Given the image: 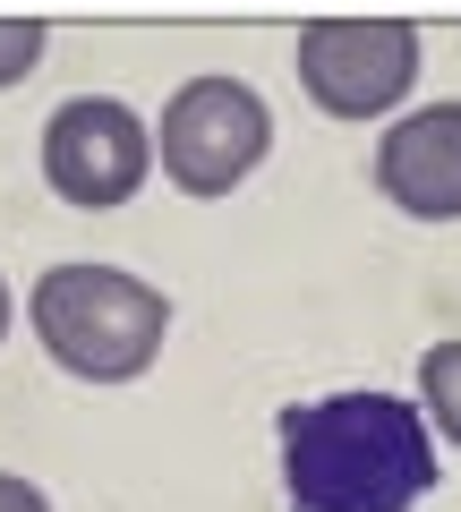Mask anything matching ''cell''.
<instances>
[{"label": "cell", "mask_w": 461, "mask_h": 512, "mask_svg": "<svg viewBox=\"0 0 461 512\" xmlns=\"http://www.w3.org/2000/svg\"><path fill=\"white\" fill-rule=\"evenodd\" d=\"M265 146H274V111L248 77H188L154 128V154L188 197H231L265 163Z\"/></svg>", "instance_id": "cell-3"}, {"label": "cell", "mask_w": 461, "mask_h": 512, "mask_svg": "<svg viewBox=\"0 0 461 512\" xmlns=\"http://www.w3.org/2000/svg\"><path fill=\"white\" fill-rule=\"evenodd\" d=\"M26 316H35V342L52 350V367L86 384L146 376L171 333V299L129 265H52L26 299Z\"/></svg>", "instance_id": "cell-2"}, {"label": "cell", "mask_w": 461, "mask_h": 512, "mask_svg": "<svg viewBox=\"0 0 461 512\" xmlns=\"http://www.w3.org/2000/svg\"><path fill=\"white\" fill-rule=\"evenodd\" d=\"M419 419H427V436L461 444V342H436L419 359Z\"/></svg>", "instance_id": "cell-7"}, {"label": "cell", "mask_w": 461, "mask_h": 512, "mask_svg": "<svg viewBox=\"0 0 461 512\" xmlns=\"http://www.w3.org/2000/svg\"><path fill=\"white\" fill-rule=\"evenodd\" d=\"M0 342H9V282H0Z\"/></svg>", "instance_id": "cell-10"}, {"label": "cell", "mask_w": 461, "mask_h": 512, "mask_svg": "<svg viewBox=\"0 0 461 512\" xmlns=\"http://www.w3.org/2000/svg\"><path fill=\"white\" fill-rule=\"evenodd\" d=\"M154 171V128L120 94H69L43 120V180L69 214H111L129 205Z\"/></svg>", "instance_id": "cell-4"}, {"label": "cell", "mask_w": 461, "mask_h": 512, "mask_svg": "<svg viewBox=\"0 0 461 512\" xmlns=\"http://www.w3.org/2000/svg\"><path fill=\"white\" fill-rule=\"evenodd\" d=\"M35 60H43V26L35 18H0V86L35 77Z\"/></svg>", "instance_id": "cell-8"}, {"label": "cell", "mask_w": 461, "mask_h": 512, "mask_svg": "<svg viewBox=\"0 0 461 512\" xmlns=\"http://www.w3.org/2000/svg\"><path fill=\"white\" fill-rule=\"evenodd\" d=\"M0 512H52V495H43L35 478H18V470H0Z\"/></svg>", "instance_id": "cell-9"}, {"label": "cell", "mask_w": 461, "mask_h": 512, "mask_svg": "<svg viewBox=\"0 0 461 512\" xmlns=\"http://www.w3.org/2000/svg\"><path fill=\"white\" fill-rule=\"evenodd\" d=\"M299 86L333 120H385L419 86V26H402V18H316L299 35Z\"/></svg>", "instance_id": "cell-5"}, {"label": "cell", "mask_w": 461, "mask_h": 512, "mask_svg": "<svg viewBox=\"0 0 461 512\" xmlns=\"http://www.w3.org/2000/svg\"><path fill=\"white\" fill-rule=\"evenodd\" d=\"M291 512H410L436 487V436L402 393H325L274 419Z\"/></svg>", "instance_id": "cell-1"}, {"label": "cell", "mask_w": 461, "mask_h": 512, "mask_svg": "<svg viewBox=\"0 0 461 512\" xmlns=\"http://www.w3.org/2000/svg\"><path fill=\"white\" fill-rule=\"evenodd\" d=\"M376 188L410 222H461V103H419L376 137Z\"/></svg>", "instance_id": "cell-6"}]
</instances>
